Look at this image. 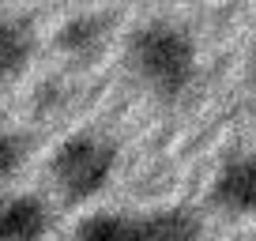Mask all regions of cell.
I'll list each match as a JSON object with an SVG mask.
<instances>
[{"label": "cell", "mask_w": 256, "mask_h": 241, "mask_svg": "<svg viewBox=\"0 0 256 241\" xmlns=\"http://www.w3.org/2000/svg\"><path fill=\"white\" fill-rule=\"evenodd\" d=\"M128 72L158 102H174L196 80V42L184 26L154 19L128 38Z\"/></svg>", "instance_id": "6da1fadb"}, {"label": "cell", "mask_w": 256, "mask_h": 241, "mask_svg": "<svg viewBox=\"0 0 256 241\" xmlns=\"http://www.w3.org/2000/svg\"><path fill=\"white\" fill-rule=\"evenodd\" d=\"M117 170V144L102 132H76L49 158V181L68 204H83L110 185Z\"/></svg>", "instance_id": "7a4b0ae2"}, {"label": "cell", "mask_w": 256, "mask_h": 241, "mask_svg": "<svg viewBox=\"0 0 256 241\" xmlns=\"http://www.w3.org/2000/svg\"><path fill=\"white\" fill-rule=\"evenodd\" d=\"M208 196H211V204L230 218L256 215V151L222 162V170L215 174Z\"/></svg>", "instance_id": "3957f363"}, {"label": "cell", "mask_w": 256, "mask_h": 241, "mask_svg": "<svg viewBox=\"0 0 256 241\" xmlns=\"http://www.w3.org/2000/svg\"><path fill=\"white\" fill-rule=\"evenodd\" d=\"M53 226V211L34 192H12L0 200V241H42Z\"/></svg>", "instance_id": "277c9868"}, {"label": "cell", "mask_w": 256, "mask_h": 241, "mask_svg": "<svg viewBox=\"0 0 256 241\" xmlns=\"http://www.w3.org/2000/svg\"><path fill=\"white\" fill-rule=\"evenodd\" d=\"M106 42H110V19L94 16V12H90V16L68 19V23L56 30V49H60L64 56L80 60V64L94 60V56L106 49Z\"/></svg>", "instance_id": "5b68a950"}, {"label": "cell", "mask_w": 256, "mask_h": 241, "mask_svg": "<svg viewBox=\"0 0 256 241\" xmlns=\"http://www.w3.org/2000/svg\"><path fill=\"white\" fill-rule=\"evenodd\" d=\"M72 241H147V226L124 211H94L76 222Z\"/></svg>", "instance_id": "8992f818"}, {"label": "cell", "mask_w": 256, "mask_h": 241, "mask_svg": "<svg viewBox=\"0 0 256 241\" xmlns=\"http://www.w3.org/2000/svg\"><path fill=\"white\" fill-rule=\"evenodd\" d=\"M147 241H204V222L188 208H162L154 215H144Z\"/></svg>", "instance_id": "52a82bcc"}, {"label": "cell", "mask_w": 256, "mask_h": 241, "mask_svg": "<svg viewBox=\"0 0 256 241\" xmlns=\"http://www.w3.org/2000/svg\"><path fill=\"white\" fill-rule=\"evenodd\" d=\"M34 53L30 26L19 19H0V83L16 80Z\"/></svg>", "instance_id": "ba28073f"}, {"label": "cell", "mask_w": 256, "mask_h": 241, "mask_svg": "<svg viewBox=\"0 0 256 241\" xmlns=\"http://www.w3.org/2000/svg\"><path fill=\"white\" fill-rule=\"evenodd\" d=\"M23 162H26V140L19 132L0 128V181H12L23 170Z\"/></svg>", "instance_id": "9c48e42d"}]
</instances>
